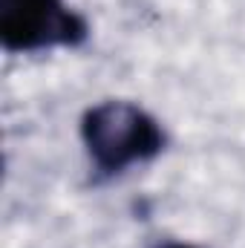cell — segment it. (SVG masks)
Returning a JSON list of instances; mask_svg holds the SVG:
<instances>
[{
    "label": "cell",
    "mask_w": 245,
    "mask_h": 248,
    "mask_svg": "<svg viewBox=\"0 0 245 248\" xmlns=\"http://www.w3.org/2000/svg\"><path fill=\"white\" fill-rule=\"evenodd\" d=\"M81 141L98 176H119L130 165L156 159L168 136L133 101H101L81 116Z\"/></svg>",
    "instance_id": "6da1fadb"
},
{
    "label": "cell",
    "mask_w": 245,
    "mask_h": 248,
    "mask_svg": "<svg viewBox=\"0 0 245 248\" xmlns=\"http://www.w3.org/2000/svg\"><path fill=\"white\" fill-rule=\"evenodd\" d=\"M87 35V20L63 0H0V44L6 52L81 46Z\"/></svg>",
    "instance_id": "7a4b0ae2"
},
{
    "label": "cell",
    "mask_w": 245,
    "mask_h": 248,
    "mask_svg": "<svg viewBox=\"0 0 245 248\" xmlns=\"http://www.w3.org/2000/svg\"><path fill=\"white\" fill-rule=\"evenodd\" d=\"M159 248H196V246H184V243H165V246Z\"/></svg>",
    "instance_id": "3957f363"
}]
</instances>
